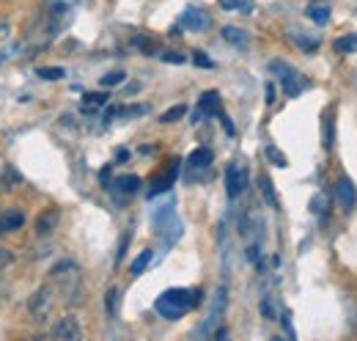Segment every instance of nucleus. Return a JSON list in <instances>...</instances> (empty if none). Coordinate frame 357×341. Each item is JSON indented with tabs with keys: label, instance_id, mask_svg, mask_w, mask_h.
<instances>
[{
	"label": "nucleus",
	"instance_id": "393cba45",
	"mask_svg": "<svg viewBox=\"0 0 357 341\" xmlns=\"http://www.w3.org/2000/svg\"><path fill=\"white\" fill-rule=\"evenodd\" d=\"M151 259H154V254H151V251H143V254L137 256L132 264H130V273H132V275H140V273H143V270L151 264Z\"/></svg>",
	"mask_w": 357,
	"mask_h": 341
},
{
	"label": "nucleus",
	"instance_id": "dca6fc26",
	"mask_svg": "<svg viewBox=\"0 0 357 341\" xmlns=\"http://www.w3.org/2000/svg\"><path fill=\"white\" fill-rule=\"evenodd\" d=\"M22 223H25V215L20 210H6L0 215V234H11V231L22 228Z\"/></svg>",
	"mask_w": 357,
	"mask_h": 341
},
{
	"label": "nucleus",
	"instance_id": "4c0bfd02",
	"mask_svg": "<svg viewBox=\"0 0 357 341\" xmlns=\"http://www.w3.org/2000/svg\"><path fill=\"white\" fill-rule=\"evenodd\" d=\"M11 261H14V254H11L8 248H3V245H0V267H8Z\"/></svg>",
	"mask_w": 357,
	"mask_h": 341
},
{
	"label": "nucleus",
	"instance_id": "9b49d317",
	"mask_svg": "<svg viewBox=\"0 0 357 341\" xmlns=\"http://www.w3.org/2000/svg\"><path fill=\"white\" fill-rule=\"evenodd\" d=\"M137 190H140V176H135V173H124V176H119V179L110 184V193H113L119 201H127Z\"/></svg>",
	"mask_w": 357,
	"mask_h": 341
},
{
	"label": "nucleus",
	"instance_id": "f704fd0d",
	"mask_svg": "<svg viewBox=\"0 0 357 341\" xmlns=\"http://www.w3.org/2000/svg\"><path fill=\"white\" fill-rule=\"evenodd\" d=\"M261 314L267 317V319H275V305H272V298H261Z\"/></svg>",
	"mask_w": 357,
	"mask_h": 341
},
{
	"label": "nucleus",
	"instance_id": "4be33fe9",
	"mask_svg": "<svg viewBox=\"0 0 357 341\" xmlns=\"http://www.w3.org/2000/svg\"><path fill=\"white\" fill-rule=\"evenodd\" d=\"M289 36H291V42L297 44L300 50H305V52H313L319 47V39L316 36H303V31H291Z\"/></svg>",
	"mask_w": 357,
	"mask_h": 341
},
{
	"label": "nucleus",
	"instance_id": "a878e982",
	"mask_svg": "<svg viewBox=\"0 0 357 341\" xmlns=\"http://www.w3.org/2000/svg\"><path fill=\"white\" fill-rule=\"evenodd\" d=\"M146 110H149L146 105H130V108H116L113 113H116V116H121V119H132V116H143Z\"/></svg>",
	"mask_w": 357,
	"mask_h": 341
},
{
	"label": "nucleus",
	"instance_id": "72a5a7b5",
	"mask_svg": "<svg viewBox=\"0 0 357 341\" xmlns=\"http://www.w3.org/2000/svg\"><path fill=\"white\" fill-rule=\"evenodd\" d=\"M324 210H327V201H324V196H316L311 201V212L313 215H324Z\"/></svg>",
	"mask_w": 357,
	"mask_h": 341
},
{
	"label": "nucleus",
	"instance_id": "6e6552de",
	"mask_svg": "<svg viewBox=\"0 0 357 341\" xmlns=\"http://www.w3.org/2000/svg\"><path fill=\"white\" fill-rule=\"evenodd\" d=\"M335 201H338V207H341V212H352L357 204V187L355 182L349 179V176H341L338 182H335Z\"/></svg>",
	"mask_w": 357,
	"mask_h": 341
},
{
	"label": "nucleus",
	"instance_id": "c756f323",
	"mask_svg": "<svg viewBox=\"0 0 357 341\" xmlns=\"http://www.w3.org/2000/svg\"><path fill=\"white\" fill-rule=\"evenodd\" d=\"M192 64H195V66H201V69H215V61H212V58H206V52H201V50H195V52H192Z\"/></svg>",
	"mask_w": 357,
	"mask_h": 341
},
{
	"label": "nucleus",
	"instance_id": "2f4dec72",
	"mask_svg": "<svg viewBox=\"0 0 357 341\" xmlns=\"http://www.w3.org/2000/svg\"><path fill=\"white\" fill-rule=\"evenodd\" d=\"M220 6H223L225 11H234V8H239V11H245V14L250 11V6H248L245 0H220Z\"/></svg>",
	"mask_w": 357,
	"mask_h": 341
},
{
	"label": "nucleus",
	"instance_id": "a211bd4d",
	"mask_svg": "<svg viewBox=\"0 0 357 341\" xmlns=\"http://www.w3.org/2000/svg\"><path fill=\"white\" fill-rule=\"evenodd\" d=\"M105 105H107V94L93 91V94H86V96H83L80 110H83V113H96V110H99V108H105Z\"/></svg>",
	"mask_w": 357,
	"mask_h": 341
},
{
	"label": "nucleus",
	"instance_id": "a19ab883",
	"mask_svg": "<svg viewBox=\"0 0 357 341\" xmlns=\"http://www.w3.org/2000/svg\"><path fill=\"white\" fill-rule=\"evenodd\" d=\"M8 34H11L8 22H6V20H0V42H3V39H8Z\"/></svg>",
	"mask_w": 357,
	"mask_h": 341
},
{
	"label": "nucleus",
	"instance_id": "cd10ccee",
	"mask_svg": "<svg viewBox=\"0 0 357 341\" xmlns=\"http://www.w3.org/2000/svg\"><path fill=\"white\" fill-rule=\"evenodd\" d=\"M36 75H39L42 80H61V78H63L66 72H63L61 66H42V69H39Z\"/></svg>",
	"mask_w": 357,
	"mask_h": 341
},
{
	"label": "nucleus",
	"instance_id": "0eeeda50",
	"mask_svg": "<svg viewBox=\"0 0 357 341\" xmlns=\"http://www.w3.org/2000/svg\"><path fill=\"white\" fill-rule=\"evenodd\" d=\"M248 187V168L239 166V163H231L225 168V190H228V198H236L242 196Z\"/></svg>",
	"mask_w": 357,
	"mask_h": 341
},
{
	"label": "nucleus",
	"instance_id": "ea45409f",
	"mask_svg": "<svg viewBox=\"0 0 357 341\" xmlns=\"http://www.w3.org/2000/svg\"><path fill=\"white\" fill-rule=\"evenodd\" d=\"M218 116H220V122H223L225 132H228V135H234V124H231V119H228L225 113H218Z\"/></svg>",
	"mask_w": 357,
	"mask_h": 341
},
{
	"label": "nucleus",
	"instance_id": "58836bf2",
	"mask_svg": "<svg viewBox=\"0 0 357 341\" xmlns=\"http://www.w3.org/2000/svg\"><path fill=\"white\" fill-rule=\"evenodd\" d=\"M130 240H132V231H127V234H124V240L119 242V261H121V259H124V254H127V245H130Z\"/></svg>",
	"mask_w": 357,
	"mask_h": 341
},
{
	"label": "nucleus",
	"instance_id": "20e7f679",
	"mask_svg": "<svg viewBox=\"0 0 357 341\" xmlns=\"http://www.w3.org/2000/svg\"><path fill=\"white\" fill-rule=\"evenodd\" d=\"M52 308H55V289L52 286H39L28 300V311H31V317L36 322H47Z\"/></svg>",
	"mask_w": 357,
	"mask_h": 341
},
{
	"label": "nucleus",
	"instance_id": "5701e85b",
	"mask_svg": "<svg viewBox=\"0 0 357 341\" xmlns=\"http://www.w3.org/2000/svg\"><path fill=\"white\" fill-rule=\"evenodd\" d=\"M305 14L311 17L316 25H327V22H330V8H327V6H316V3H313V6H308Z\"/></svg>",
	"mask_w": 357,
	"mask_h": 341
},
{
	"label": "nucleus",
	"instance_id": "6ab92c4d",
	"mask_svg": "<svg viewBox=\"0 0 357 341\" xmlns=\"http://www.w3.org/2000/svg\"><path fill=\"white\" fill-rule=\"evenodd\" d=\"M333 50H335L338 55H352V52H357V34L335 39V42H333Z\"/></svg>",
	"mask_w": 357,
	"mask_h": 341
},
{
	"label": "nucleus",
	"instance_id": "412c9836",
	"mask_svg": "<svg viewBox=\"0 0 357 341\" xmlns=\"http://www.w3.org/2000/svg\"><path fill=\"white\" fill-rule=\"evenodd\" d=\"M259 187H261V196H264V201H267L272 210H278V196H275V187H272V182H269V176H259Z\"/></svg>",
	"mask_w": 357,
	"mask_h": 341
},
{
	"label": "nucleus",
	"instance_id": "c03bdc74",
	"mask_svg": "<svg viewBox=\"0 0 357 341\" xmlns=\"http://www.w3.org/2000/svg\"><path fill=\"white\" fill-rule=\"evenodd\" d=\"M355 325H357V322H355Z\"/></svg>",
	"mask_w": 357,
	"mask_h": 341
},
{
	"label": "nucleus",
	"instance_id": "4468645a",
	"mask_svg": "<svg viewBox=\"0 0 357 341\" xmlns=\"http://www.w3.org/2000/svg\"><path fill=\"white\" fill-rule=\"evenodd\" d=\"M198 113L201 116H218L220 113V94L218 91H204L198 99Z\"/></svg>",
	"mask_w": 357,
	"mask_h": 341
},
{
	"label": "nucleus",
	"instance_id": "79ce46f5",
	"mask_svg": "<svg viewBox=\"0 0 357 341\" xmlns=\"http://www.w3.org/2000/svg\"><path fill=\"white\" fill-rule=\"evenodd\" d=\"M275 102V88H272V83H267V105H272Z\"/></svg>",
	"mask_w": 357,
	"mask_h": 341
},
{
	"label": "nucleus",
	"instance_id": "f3484780",
	"mask_svg": "<svg viewBox=\"0 0 357 341\" xmlns=\"http://www.w3.org/2000/svg\"><path fill=\"white\" fill-rule=\"evenodd\" d=\"M223 39L228 44H234V47H239V50H245V47L250 44V36H248L242 28H234V25H225V28H223Z\"/></svg>",
	"mask_w": 357,
	"mask_h": 341
},
{
	"label": "nucleus",
	"instance_id": "c9c22d12",
	"mask_svg": "<svg viewBox=\"0 0 357 341\" xmlns=\"http://www.w3.org/2000/svg\"><path fill=\"white\" fill-rule=\"evenodd\" d=\"M3 176H6V182H8V184H11V182H14V184H20V182H22V173H20L17 168H11V166L6 168V173H3Z\"/></svg>",
	"mask_w": 357,
	"mask_h": 341
},
{
	"label": "nucleus",
	"instance_id": "aec40b11",
	"mask_svg": "<svg viewBox=\"0 0 357 341\" xmlns=\"http://www.w3.org/2000/svg\"><path fill=\"white\" fill-rule=\"evenodd\" d=\"M335 146V110H330L324 116V149Z\"/></svg>",
	"mask_w": 357,
	"mask_h": 341
},
{
	"label": "nucleus",
	"instance_id": "423d86ee",
	"mask_svg": "<svg viewBox=\"0 0 357 341\" xmlns=\"http://www.w3.org/2000/svg\"><path fill=\"white\" fill-rule=\"evenodd\" d=\"M225 305H228V289H225V286H218V292H215V298H212V308H209V317H206V319H204V325L198 328V336L215 333L218 322L223 319Z\"/></svg>",
	"mask_w": 357,
	"mask_h": 341
},
{
	"label": "nucleus",
	"instance_id": "9d476101",
	"mask_svg": "<svg viewBox=\"0 0 357 341\" xmlns=\"http://www.w3.org/2000/svg\"><path fill=\"white\" fill-rule=\"evenodd\" d=\"M212 160H215V154H212L209 149H195V152L187 157L190 179H204V173L212 168Z\"/></svg>",
	"mask_w": 357,
	"mask_h": 341
},
{
	"label": "nucleus",
	"instance_id": "1a4fd4ad",
	"mask_svg": "<svg viewBox=\"0 0 357 341\" xmlns=\"http://www.w3.org/2000/svg\"><path fill=\"white\" fill-rule=\"evenodd\" d=\"M50 336L58 341H80L83 339V328L77 325L75 317H63V319H58V322L52 325Z\"/></svg>",
	"mask_w": 357,
	"mask_h": 341
},
{
	"label": "nucleus",
	"instance_id": "37998d69",
	"mask_svg": "<svg viewBox=\"0 0 357 341\" xmlns=\"http://www.w3.org/2000/svg\"><path fill=\"white\" fill-rule=\"evenodd\" d=\"M6 298V281H3V275H0V300Z\"/></svg>",
	"mask_w": 357,
	"mask_h": 341
},
{
	"label": "nucleus",
	"instance_id": "f8f14e48",
	"mask_svg": "<svg viewBox=\"0 0 357 341\" xmlns=\"http://www.w3.org/2000/svg\"><path fill=\"white\" fill-rule=\"evenodd\" d=\"M181 25H184L187 31H192V34H201V31H206V28L212 25V20H209V14H206V11H201V8L190 6V8L181 14Z\"/></svg>",
	"mask_w": 357,
	"mask_h": 341
},
{
	"label": "nucleus",
	"instance_id": "e433bc0d",
	"mask_svg": "<svg viewBox=\"0 0 357 341\" xmlns=\"http://www.w3.org/2000/svg\"><path fill=\"white\" fill-rule=\"evenodd\" d=\"M160 58H162L165 64H184V61H187V58H184V55H178V52H162Z\"/></svg>",
	"mask_w": 357,
	"mask_h": 341
},
{
	"label": "nucleus",
	"instance_id": "c85d7f7f",
	"mask_svg": "<svg viewBox=\"0 0 357 341\" xmlns=\"http://www.w3.org/2000/svg\"><path fill=\"white\" fill-rule=\"evenodd\" d=\"M124 78H127V75H124V72H119V69H116V72H107V75L102 78V88H113V85H121V83H124Z\"/></svg>",
	"mask_w": 357,
	"mask_h": 341
},
{
	"label": "nucleus",
	"instance_id": "f257e3e1",
	"mask_svg": "<svg viewBox=\"0 0 357 341\" xmlns=\"http://www.w3.org/2000/svg\"><path fill=\"white\" fill-rule=\"evenodd\" d=\"M201 298H204V292L201 289H168V292H162L157 303H154V311L162 317V319H181L190 308H195V305H201Z\"/></svg>",
	"mask_w": 357,
	"mask_h": 341
},
{
	"label": "nucleus",
	"instance_id": "f03ea898",
	"mask_svg": "<svg viewBox=\"0 0 357 341\" xmlns=\"http://www.w3.org/2000/svg\"><path fill=\"white\" fill-rule=\"evenodd\" d=\"M151 220H154V228H157L160 240L165 242V248H171L178 237H181V220H178L176 212H174V204L160 207V210L154 212V217H151Z\"/></svg>",
	"mask_w": 357,
	"mask_h": 341
},
{
	"label": "nucleus",
	"instance_id": "bb28decb",
	"mask_svg": "<svg viewBox=\"0 0 357 341\" xmlns=\"http://www.w3.org/2000/svg\"><path fill=\"white\" fill-rule=\"evenodd\" d=\"M184 113H187V108H184V105H176V108L165 110V113L160 116V122H162V124H174V122H178V119H181Z\"/></svg>",
	"mask_w": 357,
	"mask_h": 341
},
{
	"label": "nucleus",
	"instance_id": "7c9ffc66",
	"mask_svg": "<svg viewBox=\"0 0 357 341\" xmlns=\"http://www.w3.org/2000/svg\"><path fill=\"white\" fill-rule=\"evenodd\" d=\"M132 44L137 47V50H143L146 55H151V52H157V44L151 42V39H146V36H135Z\"/></svg>",
	"mask_w": 357,
	"mask_h": 341
},
{
	"label": "nucleus",
	"instance_id": "473e14b6",
	"mask_svg": "<svg viewBox=\"0 0 357 341\" xmlns=\"http://www.w3.org/2000/svg\"><path fill=\"white\" fill-rule=\"evenodd\" d=\"M116 300H119V289H107V295H105V305H107V314H116Z\"/></svg>",
	"mask_w": 357,
	"mask_h": 341
},
{
	"label": "nucleus",
	"instance_id": "7ed1b4c3",
	"mask_svg": "<svg viewBox=\"0 0 357 341\" xmlns=\"http://www.w3.org/2000/svg\"><path fill=\"white\" fill-rule=\"evenodd\" d=\"M269 69L280 75V85H283V94H286V96H300V94L308 88V80H305L297 69H291L289 64H283V61H272Z\"/></svg>",
	"mask_w": 357,
	"mask_h": 341
},
{
	"label": "nucleus",
	"instance_id": "39448f33",
	"mask_svg": "<svg viewBox=\"0 0 357 341\" xmlns=\"http://www.w3.org/2000/svg\"><path fill=\"white\" fill-rule=\"evenodd\" d=\"M50 275H52L55 284L69 286V292H72V300H69V303H75V286H77V281H80V267H77L72 259H63V261H58V264L50 270Z\"/></svg>",
	"mask_w": 357,
	"mask_h": 341
},
{
	"label": "nucleus",
	"instance_id": "b1692460",
	"mask_svg": "<svg viewBox=\"0 0 357 341\" xmlns=\"http://www.w3.org/2000/svg\"><path fill=\"white\" fill-rule=\"evenodd\" d=\"M264 154H267V160L272 163V166H278V168H289V160H286V154H283L278 146H267Z\"/></svg>",
	"mask_w": 357,
	"mask_h": 341
},
{
	"label": "nucleus",
	"instance_id": "ddd939ff",
	"mask_svg": "<svg viewBox=\"0 0 357 341\" xmlns=\"http://www.w3.org/2000/svg\"><path fill=\"white\" fill-rule=\"evenodd\" d=\"M178 176V160H174L171 163V168H168V173H160L154 182H151V187H149V198H154V196H160V193H165V190H171L174 187V182H176Z\"/></svg>",
	"mask_w": 357,
	"mask_h": 341
},
{
	"label": "nucleus",
	"instance_id": "2eb2a0df",
	"mask_svg": "<svg viewBox=\"0 0 357 341\" xmlns=\"http://www.w3.org/2000/svg\"><path fill=\"white\" fill-rule=\"evenodd\" d=\"M58 220H61V212H58L55 207L45 210V212L39 215V220H36V234H39V237L52 234V231H55V226H58Z\"/></svg>",
	"mask_w": 357,
	"mask_h": 341
}]
</instances>
